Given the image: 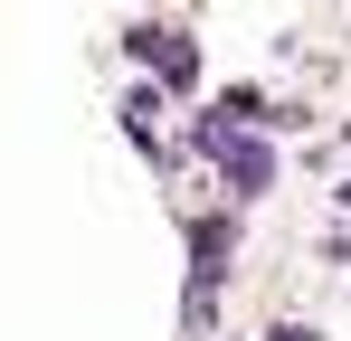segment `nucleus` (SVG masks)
<instances>
[{
    "label": "nucleus",
    "instance_id": "7ed1b4c3",
    "mask_svg": "<svg viewBox=\"0 0 351 341\" xmlns=\"http://www.w3.org/2000/svg\"><path fill=\"white\" fill-rule=\"evenodd\" d=\"M342 209H351V180H342Z\"/></svg>",
    "mask_w": 351,
    "mask_h": 341
},
{
    "label": "nucleus",
    "instance_id": "f257e3e1",
    "mask_svg": "<svg viewBox=\"0 0 351 341\" xmlns=\"http://www.w3.org/2000/svg\"><path fill=\"white\" fill-rule=\"evenodd\" d=\"M133 48H143V57H162V76H171V86L190 76V38H180V29H133Z\"/></svg>",
    "mask_w": 351,
    "mask_h": 341
},
{
    "label": "nucleus",
    "instance_id": "f03ea898",
    "mask_svg": "<svg viewBox=\"0 0 351 341\" xmlns=\"http://www.w3.org/2000/svg\"><path fill=\"white\" fill-rule=\"evenodd\" d=\"M276 341H323V332H313V323H285V332H276Z\"/></svg>",
    "mask_w": 351,
    "mask_h": 341
}]
</instances>
